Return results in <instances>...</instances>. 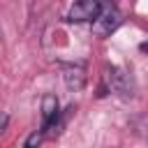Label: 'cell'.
I'll use <instances>...</instances> for the list:
<instances>
[{
    "label": "cell",
    "instance_id": "8992f818",
    "mask_svg": "<svg viewBox=\"0 0 148 148\" xmlns=\"http://www.w3.org/2000/svg\"><path fill=\"white\" fill-rule=\"evenodd\" d=\"M5 125H7V116H5V113H0V134H2Z\"/></svg>",
    "mask_w": 148,
    "mask_h": 148
},
{
    "label": "cell",
    "instance_id": "277c9868",
    "mask_svg": "<svg viewBox=\"0 0 148 148\" xmlns=\"http://www.w3.org/2000/svg\"><path fill=\"white\" fill-rule=\"evenodd\" d=\"M62 79H65V86L69 90H81L83 83H86V67L83 65H65L62 67Z\"/></svg>",
    "mask_w": 148,
    "mask_h": 148
},
{
    "label": "cell",
    "instance_id": "7a4b0ae2",
    "mask_svg": "<svg viewBox=\"0 0 148 148\" xmlns=\"http://www.w3.org/2000/svg\"><path fill=\"white\" fill-rule=\"evenodd\" d=\"M120 23H123V14L118 12V7H113V5H102V12H99L97 18L92 21V32H95L97 37H109Z\"/></svg>",
    "mask_w": 148,
    "mask_h": 148
},
{
    "label": "cell",
    "instance_id": "5b68a950",
    "mask_svg": "<svg viewBox=\"0 0 148 148\" xmlns=\"http://www.w3.org/2000/svg\"><path fill=\"white\" fill-rule=\"evenodd\" d=\"M56 120H58V99H56V95H44V99H42V130L56 127Z\"/></svg>",
    "mask_w": 148,
    "mask_h": 148
},
{
    "label": "cell",
    "instance_id": "6da1fadb",
    "mask_svg": "<svg viewBox=\"0 0 148 148\" xmlns=\"http://www.w3.org/2000/svg\"><path fill=\"white\" fill-rule=\"evenodd\" d=\"M104 81H106V88H109V92H116L118 97H132L134 95V83H132V76L123 69V67H118V65H111V67H106V72H104Z\"/></svg>",
    "mask_w": 148,
    "mask_h": 148
},
{
    "label": "cell",
    "instance_id": "3957f363",
    "mask_svg": "<svg viewBox=\"0 0 148 148\" xmlns=\"http://www.w3.org/2000/svg\"><path fill=\"white\" fill-rule=\"evenodd\" d=\"M99 12H102V2H97V0H81V2H74L67 9L65 18L69 23H83V21H95Z\"/></svg>",
    "mask_w": 148,
    "mask_h": 148
}]
</instances>
